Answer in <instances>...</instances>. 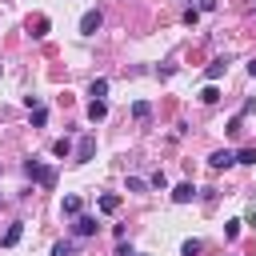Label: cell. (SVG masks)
I'll use <instances>...</instances> for the list:
<instances>
[{"mask_svg":"<svg viewBox=\"0 0 256 256\" xmlns=\"http://www.w3.org/2000/svg\"><path fill=\"white\" fill-rule=\"evenodd\" d=\"M240 132H244V116H232L228 120V136H240Z\"/></svg>","mask_w":256,"mask_h":256,"instance_id":"cell-19","label":"cell"},{"mask_svg":"<svg viewBox=\"0 0 256 256\" xmlns=\"http://www.w3.org/2000/svg\"><path fill=\"white\" fill-rule=\"evenodd\" d=\"M104 116H108V104H104V100H92V104H88V120L96 124V120H104Z\"/></svg>","mask_w":256,"mask_h":256,"instance_id":"cell-11","label":"cell"},{"mask_svg":"<svg viewBox=\"0 0 256 256\" xmlns=\"http://www.w3.org/2000/svg\"><path fill=\"white\" fill-rule=\"evenodd\" d=\"M148 184H152V188H160V192H164V188H168V176H164V172H152V176H148Z\"/></svg>","mask_w":256,"mask_h":256,"instance_id":"cell-20","label":"cell"},{"mask_svg":"<svg viewBox=\"0 0 256 256\" xmlns=\"http://www.w3.org/2000/svg\"><path fill=\"white\" fill-rule=\"evenodd\" d=\"M52 256H72V240H60V244H52Z\"/></svg>","mask_w":256,"mask_h":256,"instance_id":"cell-22","label":"cell"},{"mask_svg":"<svg viewBox=\"0 0 256 256\" xmlns=\"http://www.w3.org/2000/svg\"><path fill=\"white\" fill-rule=\"evenodd\" d=\"M252 12H256V0H252Z\"/></svg>","mask_w":256,"mask_h":256,"instance_id":"cell-28","label":"cell"},{"mask_svg":"<svg viewBox=\"0 0 256 256\" xmlns=\"http://www.w3.org/2000/svg\"><path fill=\"white\" fill-rule=\"evenodd\" d=\"M240 224H244V220H228V224H224V236L236 240V236H240Z\"/></svg>","mask_w":256,"mask_h":256,"instance_id":"cell-21","label":"cell"},{"mask_svg":"<svg viewBox=\"0 0 256 256\" xmlns=\"http://www.w3.org/2000/svg\"><path fill=\"white\" fill-rule=\"evenodd\" d=\"M100 24H104V12H100V8H88V12L80 16V36H96Z\"/></svg>","mask_w":256,"mask_h":256,"instance_id":"cell-2","label":"cell"},{"mask_svg":"<svg viewBox=\"0 0 256 256\" xmlns=\"http://www.w3.org/2000/svg\"><path fill=\"white\" fill-rule=\"evenodd\" d=\"M60 212H64V216H80V196H64Z\"/></svg>","mask_w":256,"mask_h":256,"instance_id":"cell-12","label":"cell"},{"mask_svg":"<svg viewBox=\"0 0 256 256\" xmlns=\"http://www.w3.org/2000/svg\"><path fill=\"white\" fill-rule=\"evenodd\" d=\"M44 120H48V108L36 104V108H32V128H44Z\"/></svg>","mask_w":256,"mask_h":256,"instance_id":"cell-16","label":"cell"},{"mask_svg":"<svg viewBox=\"0 0 256 256\" xmlns=\"http://www.w3.org/2000/svg\"><path fill=\"white\" fill-rule=\"evenodd\" d=\"M24 176L36 180L40 188H52V184H56V168H44L40 160H24Z\"/></svg>","mask_w":256,"mask_h":256,"instance_id":"cell-1","label":"cell"},{"mask_svg":"<svg viewBox=\"0 0 256 256\" xmlns=\"http://www.w3.org/2000/svg\"><path fill=\"white\" fill-rule=\"evenodd\" d=\"M48 28H52V24H48V16L28 20V36H32V40H44V36H48Z\"/></svg>","mask_w":256,"mask_h":256,"instance_id":"cell-6","label":"cell"},{"mask_svg":"<svg viewBox=\"0 0 256 256\" xmlns=\"http://www.w3.org/2000/svg\"><path fill=\"white\" fill-rule=\"evenodd\" d=\"M132 256H136V252H132Z\"/></svg>","mask_w":256,"mask_h":256,"instance_id":"cell-29","label":"cell"},{"mask_svg":"<svg viewBox=\"0 0 256 256\" xmlns=\"http://www.w3.org/2000/svg\"><path fill=\"white\" fill-rule=\"evenodd\" d=\"M20 236H24V220H12V224H8V232H4V240H0V244H4V248H12V244H20Z\"/></svg>","mask_w":256,"mask_h":256,"instance_id":"cell-8","label":"cell"},{"mask_svg":"<svg viewBox=\"0 0 256 256\" xmlns=\"http://www.w3.org/2000/svg\"><path fill=\"white\" fill-rule=\"evenodd\" d=\"M132 116H136V120H148V116H152V104H148V100H136V104H132Z\"/></svg>","mask_w":256,"mask_h":256,"instance_id":"cell-15","label":"cell"},{"mask_svg":"<svg viewBox=\"0 0 256 256\" xmlns=\"http://www.w3.org/2000/svg\"><path fill=\"white\" fill-rule=\"evenodd\" d=\"M200 20V8H184V24H196Z\"/></svg>","mask_w":256,"mask_h":256,"instance_id":"cell-25","label":"cell"},{"mask_svg":"<svg viewBox=\"0 0 256 256\" xmlns=\"http://www.w3.org/2000/svg\"><path fill=\"white\" fill-rule=\"evenodd\" d=\"M148 188V180H140V176H128V192H144Z\"/></svg>","mask_w":256,"mask_h":256,"instance_id":"cell-23","label":"cell"},{"mask_svg":"<svg viewBox=\"0 0 256 256\" xmlns=\"http://www.w3.org/2000/svg\"><path fill=\"white\" fill-rule=\"evenodd\" d=\"M100 224H96V216H76V224H72V232L76 236H92Z\"/></svg>","mask_w":256,"mask_h":256,"instance_id":"cell-7","label":"cell"},{"mask_svg":"<svg viewBox=\"0 0 256 256\" xmlns=\"http://www.w3.org/2000/svg\"><path fill=\"white\" fill-rule=\"evenodd\" d=\"M88 92H92V96H96V100H104V96H108V80H104V76H96V80H92V88H88Z\"/></svg>","mask_w":256,"mask_h":256,"instance_id":"cell-13","label":"cell"},{"mask_svg":"<svg viewBox=\"0 0 256 256\" xmlns=\"http://www.w3.org/2000/svg\"><path fill=\"white\" fill-rule=\"evenodd\" d=\"M236 164H256V148H240L236 152Z\"/></svg>","mask_w":256,"mask_h":256,"instance_id":"cell-18","label":"cell"},{"mask_svg":"<svg viewBox=\"0 0 256 256\" xmlns=\"http://www.w3.org/2000/svg\"><path fill=\"white\" fill-rule=\"evenodd\" d=\"M96 204H100V212H104V216H112V212H120V196H116V192H104V196H100Z\"/></svg>","mask_w":256,"mask_h":256,"instance_id":"cell-10","label":"cell"},{"mask_svg":"<svg viewBox=\"0 0 256 256\" xmlns=\"http://www.w3.org/2000/svg\"><path fill=\"white\" fill-rule=\"evenodd\" d=\"M96 156V136L88 132V136H80V144H76V164H88Z\"/></svg>","mask_w":256,"mask_h":256,"instance_id":"cell-3","label":"cell"},{"mask_svg":"<svg viewBox=\"0 0 256 256\" xmlns=\"http://www.w3.org/2000/svg\"><path fill=\"white\" fill-rule=\"evenodd\" d=\"M200 100H204V104H216V100H220V88H216V84H204V88H200Z\"/></svg>","mask_w":256,"mask_h":256,"instance_id":"cell-14","label":"cell"},{"mask_svg":"<svg viewBox=\"0 0 256 256\" xmlns=\"http://www.w3.org/2000/svg\"><path fill=\"white\" fill-rule=\"evenodd\" d=\"M52 152H56V156H68V152H72V140H68V136H60V140L52 144Z\"/></svg>","mask_w":256,"mask_h":256,"instance_id":"cell-17","label":"cell"},{"mask_svg":"<svg viewBox=\"0 0 256 256\" xmlns=\"http://www.w3.org/2000/svg\"><path fill=\"white\" fill-rule=\"evenodd\" d=\"M248 76H256V60H252V64H248Z\"/></svg>","mask_w":256,"mask_h":256,"instance_id":"cell-27","label":"cell"},{"mask_svg":"<svg viewBox=\"0 0 256 256\" xmlns=\"http://www.w3.org/2000/svg\"><path fill=\"white\" fill-rule=\"evenodd\" d=\"M224 72H228V60H224V56H216V60H212V64H208V68H204V76H208V80H212V84H216V80H220V76H224Z\"/></svg>","mask_w":256,"mask_h":256,"instance_id":"cell-9","label":"cell"},{"mask_svg":"<svg viewBox=\"0 0 256 256\" xmlns=\"http://www.w3.org/2000/svg\"><path fill=\"white\" fill-rule=\"evenodd\" d=\"M236 164V152H228V148H216L212 156H208V168L212 172H220V168H232Z\"/></svg>","mask_w":256,"mask_h":256,"instance_id":"cell-4","label":"cell"},{"mask_svg":"<svg viewBox=\"0 0 256 256\" xmlns=\"http://www.w3.org/2000/svg\"><path fill=\"white\" fill-rule=\"evenodd\" d=\"M172 200H176V204H192V200H196V184H188V180L176 184V188H172Z\"/></svg>","mask_w":256,"mask_h":256,"instance_id":"cell-5","label":"cell"},{"mask_svg":"<svg viewBox=\"0 0 256 256\" xmlns=\"http://www.w3.org/2000/svg\"><path fill=\"white\" fill-rule=\"evenodd\" d=\"M248 224L256 228V200H252V208H248Z\"/></svg>","mask_w":256,"mask_h":256,"instance_id":"cell-26","label":"cell"},{"mask_svg":"<svg viewBox=\"0 0 256 256\" xmlns=\"http://www.w3.org/2000/svg\"><path fill=\"white\" fill-rule=\"evenodd\" d=\"M180 252H184V256H200V240H184Z\"/></svg>","mask_w":256,"mask_h":256,"instance_id":"cell-24","label":"cell"}]
</instances>
